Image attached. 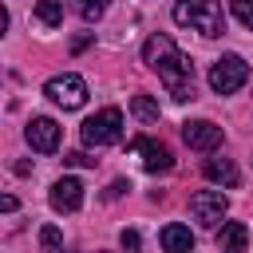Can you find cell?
<instances>
[{
	"mask_svg": "<svg viewBox=\"0 0 253 253\" xmlns=\"http://www.w3.org/2000/svg\"><path fill=\"white\" fill-rule=\"evenodd\" d=\"M142 63L166 83V91L178 99V103H186V99H194V63L178 51V43L170 40V36H150L146 43H142Z\"/></svg>",
	"mask_w": 253,
	"mask_h": 253,
	"instance_id": "obj_1",
	"label": "cell"
},
{
	"mask_svg": "<svg viewBox=\"0 0 253 253\" xmlns=\"http://www.w3.org/2000/svg\"><path fill=\"white\" fill-rule=\"evenodd\" d=\"M174 24L194 28L202 36H221L225 32V12L217 0H178L174 4Z\"/></svg>",
	"mask_w": 253,
	"mask_h": 253,
	"instance_id": "obj_2",
	"label": "cell"
},
{
	"mask_svg": "<svg viewBox=\"0 0 253 253\" xmlns=\"http://www.w3.org/2000/svg\"><path fill=\"white\" fill-rule=\"evenodd\" d=\"M123 138V111L119 107H103L99 115H91L83 123V142L87 146H111Z\"/></svg>",
	"mask_w": 253,
	"mask_h": 253,
	"instance_id": "obj_3",
	"label": "cell"
},
{
	"mask_svg": "<svg viewBox=\"0 0 253 253\" xmlns=\"http://www.w3.org/2000/svg\"><path fill=\"white\" fill-rule=\"evenodd\" d=\"M249 83V63L241 59V55H221L213 67H210V87L217 91V95H233L237 87H245Z\"/></svg>",
	"mask_w": 253,
	"mask_h": 253,
	"instance_id": "obj_4",
	"label": "cell"
},
{
	"mask_svg": "<svg viewBox=\"0 0 253 253\" xmlns=\"http://www.w3.org/2000/svg\"><path fill=\"white\" fill-rule=\"evenodd\" d=\"M43 95H47L51 103H59L63 111H75V107L87 103V83H83L75 71H63V75H51V79L43 83Z\"/></svg>",
	"mask_w": 253,
	"mask_h": 253,
	"instance_id": "obj_5",
	"label": "cell"
},
{
	"mask_svg": "<svg viewBox=\"0 0 253 253\" xmlns=\"http://www.w3.org/2000/svg\"><path fill=\"white\" fill-rule=\"evenodd\" d=\"M225 210H229V202H225L221 190H198V194L190 198V213H194V221L206 225V229H217L221 217H225Z\"/></svg>",
	"mask_w": 253,
	"mask_h": 253,
	"instance_id": "obj_6",
	"label": "cell"
},
{
	"mask_svg": "<svg viewBox=\"0 0 253 253\" xmlns=\"http://www.w3.org/2000/svg\"><path fill=\"white\" fill-rule=\"evenodd\" d=\"M182 138H186V146H190V150L210 154V150H217V146H221V126H217V123H210V119H190V123H182Z\"/></svg>",
	"mask_w": 253,
	"mask_h": 253,
	"instance_id": "obj_7",
	"label": "cell"
},
{
	"mask_svg": "<svg viewBox=\"0 0 253 253\" xmlns=\"http://www.w3.org/2000/svg\"><path fill=\"white\" fill-rule=\"evenodd\" d=\"M24 138H28V146H32V150L51 154V150L59 146V123H55V119H47V115H36V119L28 123V130H24Z\"/></svg>",
	"mask_w": 253,
	"mask_h": 253,
	"instance_id": "obj_8",
	"label": "cell"
},
{
	"mask_svg": "<svg viewBox=\"0 0 253 253\" xmlns=\"http://www.w3.org/2000/svg\"><path fill=\"white\" fill-rule=\"evenodd\" d=\"M130 146L142 154V170H146V174H166V170L174 166L170 146H162V142H154V138H134Z\"/></svg>",
	"mask_w": 253,
	"mask_h": 253,
	"instance_id": "obj_9",
	"label": "cell"
},
{
	"mask_svg": "<svg viewBox=\"0 0 253 253\" xmlns=\"http://www.w3.org/2000/svg\"><path fill=\"white\" fill-rule=\"evenodd\" d=\"M47 198H51V210L55 213H75L83 206V182L79 178H59Z\"/></svg>",
	"mask_w": 253,
	"mask_h": 253,
	"instance_id": "obj_10",
	"label": "cell"
},
{
	"mask_svg": "<svg viewBox=\"0 0 253 253\" xmlns=\"http://www.w3.org/2000/svg\"><path fill=\"white\" fill-rule=\"evenodd\" d=\"M158 241H162V249H166V253H190V249H194V233H190V225H182V221L162 225Z\"/></svg>",
	"mask_w": 253,
	"mask_h": 253,
	"instance_id": "obj_11",
	"label": "cell"
},
{
	"mask_svg": "<svg viewBox=\"0 0 253 253\" xmlns=\"http://www.w3.org/2000/svg\"><path fill=\"white\" fill-rule=\"evenodd\" d=\"M245 245H249V229L241 221H225L217 233V253H245Z\"/></svg>",
	"mask_w": 253,
	"mask_h": 253,
	"instance_id": "obj_12",
	"label": "cell"
},
{
	"mask_svg": "<svg viewBox=\"0 0 253 253\" xmlns=\"http://www.w3.org/2000/svg\"><path fill=\"white\" fill-rule=\"evenodd\" d=\"M202 174L210 178V182H217V186H237L241 182V174H237V166L229 162V158H206V166H202Z\"/></svg>",
	"mask_w": 253,
	"mask_h": 253,
	"instance_id": "obj_13",
	"label": "cell"
},
{
	"mask_svg": "<svg viewBox=\"0 0 253 253\" xmlns=\"http://www.w3.org/2000/svg\"><path fill=\"white\" fill-rule=\"evenodd\" d=\"M36 20L43 28H59L63 20V0H36Z\"/></svg>",
	"mask_w": 253,
	"mask_h": 253,
	"instance_id": "obj_14",
	"label": "cell"
},
{
	"mask_svg": "<svg viewBox=\"0 0 253 253\" xmlns=\"http://www.w3.org/2000/svg\"><path fill=\"white\" fill-rule=\"evenodd\" d=\"M130 111H134L142 123H158V103H154L150 95H134V99H130Z\"/></svg>",
	"mask_w": 253,
	"mask_h": 253,
	"instance_id": "obj_15",
	"label": "cell"
},
{
	"mask_svg": "<svg viewBox=\"0 0 253 253\" xmlns=\"http://www.w3.org/2000/svg\"><path fill=\"white\" fill-rule=\"evenodd\" d=\"M71 8H75L87 24H91V20H99V16L107 12V0H71Z\"/></svg>",
	"mask_w": 253,
	"mask_h": 253,
	"instance_id": "obj_16",
	"label": "cell"
},
{
	"mask_svg": "<svg viewBox=\"0 0 253 253\" xmlns=\"http://www.w3.org/2000/svg\"><path fill=\"white\" fill-rule=\"evenodd\" d=\"M40 245H43V253H63V233L55 225H43L40 229Z\"/></svg>",
	"mask_w": 253,
	"mask_h": 253,
	"instance_id": "obj_17",
	"label": "cell"
},
{
	"mask_svg": "<svg viewBox=\"0 0 253 253\" xmlns=\"http://www.w3.org/2000/svg\"><path fill=\"white\" fill-rule=\"evenodd\" d=\"M229 8H233V20L253 32V0H229Z\"/></svg>",
	"mask_w": 253,
	"mask_h": 253,
	"instance_id": "obj_18",
	"label": "cell"
},
{
	"mask_svg": "<svg viewBox=\"0 0 253 253\" xmlns=\"http://www.w3.org/2000/svg\"><path fill=\"white\" fill-rule=\"evenodd\" d=\"M119 241H123V249H126V253H138V229H123V233H119Z\"/></svg>",
	"mask_w": 253,
	"mask_h": 253,
	"instance_id": "obj_19",
	"label": "cell"
},
{
	"mask_svg": "<svg viewBox=\"0 0 253 253\" xmlns=\"http://www.w3.org/2000/svg\"><path fill=\"white\" fill-rule=\"evenodd\" d=\"M63 162H67V166H95V158H91V154H83V150H71Z\"/></svg>",
	"mask_w": 253,
	"mask_h": 253,
	"instance_id": "obj_20",
	"label": "cell"
},
{
	"mask_svg": "<svg viewBox=\"0 0 253 253\" xmlns=\"http://www.w3.org/2000/svg\"><path fill=\"white\" fill-rule=\"evenodd\" d=\"M126 190H130V182H123V178H119V182H111V190H107V198H123Z\"/></svg>",
	"mask_w": 253,
	"mask_h": 253,
	"instance_id": "obj_21",
	"label": "cell"
},
{
	"mask_svg": "<svg viewBox=\"0 0 253 253\" xmlns=\"http://www.w3.org/2000/svg\"><path fill=\"white\" fill-rule=\"evenodd\" d=\"M0 210H4V213H12V210H16V198H12V194H4V198H0Z\"/></svg>",
	"mask_w": 253,
	"mask_h": 253,
	"instance_id": "obj_22",
	"label": "cell"
}]
</instances>
